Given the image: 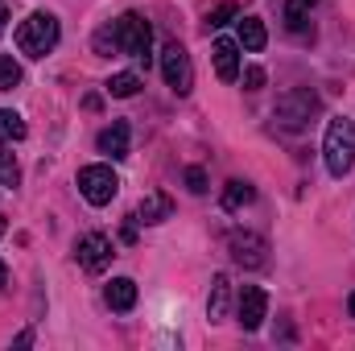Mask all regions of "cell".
I'll use <instances>...</instances> for the list:
<instances>
[{
	"mask_svg": "<svg viewBox=\"0 0 355 351\" xmlns=\"http://www.w3.org/2000/svg\"><path fill=\"white\" fill-rule=\"evenodd\" d=\"M248 54H261L265 50V42H268V33H265V21L261 17H244L240 21V37H236Z\"/></svg>",
	"mask_w": 355,
	"mask_h": 351,
	"instance_id": "obj_14",
	"label": "cell"
},
{
	"mask_svg": "<svg viewBox=\"0 0 355 351\" xmlns=\"http://www.w3.org/2000/svg\"><path fill=\"white\" fill-rule=\"evenodd\" d=\"M170 211H174V203H170L166 194H149V198L137 207V223H162V219H170Z\"/></svg>",
	"mask_w": 355,
	"mask_h": 351,
	"instance_id": "obj_15",
	"label": "cell"
},
{
	"mask_svg": "<svg viewBox=\"0 0 355 351\" xmlns=\"http://www.w3.org/2000/svg\"><path fill=\"white\" fill-rule=\"evenodd\" d=\"M186 190H190V194H207V174H202L198 166L186 170Z\"/></svg>",
	"mask_w": 355,
	"mask_h": 351,
	"instance_id": "obj_22",
	"label": "cell"
},
{
	"mask_svg": "<svg viewBox=\"0 0 355 351\" xmlns=\"http://www.w3.org/2000/svg\"><path fill=\"white\" fill-rule=\"evenodd\" d=\"M4 21H8V4L0 0V33H4Z\"/></svg>",
	"mask_w": 355,
	"mask_h": 351,
	"instance_id": "obj_25",
	"label": "cell"
},
{
	"mask_svg": "<svg viewBox=\"0 0 355 351\" xmlns=\"http://www.w3.org/2000/svg\"><path fill=\"white\" fill-rule=\"evenodd\" d=\"M227 306H232V281H227V273H215L211 298H207V318L211 323H223L227 318Z\"/></svg>",
	"mask_w": 355,
	"mask_h": 351,
	"instance_id": "obj_13",
	"label": "cell"
},
{
	"mask_svg": "<svg viewBox=\"0 0 355 351\" xmlns=\"http://www.w3.org/2000/svg\"><path fill=\"white\" fill-rule=\"evenodd\" d=\"M252 198H257L252 182H240V178H232V182L223 186V211H240V207H248Z\"/></svg>",
	"mask_w": 355,
	"mask_h": 351,
	"instance_id": "obj_16",
	"label": "cell"
},
{
	"mask_svg": "<svg viewBox=\"0 0 355 351\" xmlns=\"http://www.w3.org/2000/svg\"><path fill=\"white\" fill-rule=\"evenodd\" d=\"M4 285H8V264L0 261V289H4Z\"/></svg>",
	"mask_w": 355,
	"mask_h": 351,
	"instance_id": "obj_26",
	"label": "cell"
},
{
	"mask_svg": "<svg viewBox=\"0 0 355 351\" xmlns=\"http://www.w3.org/2000/svg\"><path fill=\"white\" fill-rule=\"evenodd\" d=\"M128 141H132L128 124H124V120H112V124H107V128H103V132L95 137V149L120 162V157H128Z\"/></svg>",
	"mask_w": 355,
	"mask_h": 351,
	"instance_id": "obj_11",
	"label": "cell"
},
{
	"mask_svg": "<svg viewBox=\"0 0 355 351\" xmlns=\"http://www.w3.org/2000/svg\"><path fill=\"white\" fill-rule=\"evenodd\" d=\"M75 257H79V264H83L87 273H103V268L112 264V257H116V248H112V240H107L103 232H87V236H79Z\"/></svg>",
	"mask_w": 355,
	"mask_h": 351,
	"instance_id": "obj_8",
	"label": "cell"
},
{
	"mask_svg": "<svg viewBox=\"0 0 355 351\" xmlns=\"http://www.w3.org/2000/svg\"><path fill=\"white\" fill-rule=\"evenodd\" d=\"M162 75H166V87L174 95H190L194 91V67H190V54L182 42H166L162 46Z\"/></svg>",
	"mask_w": 355,
	"mask_h": 351,
	"instance_id": "obj_5",
	"label": "cell"
},
{
	"mask_svg": "<svg viewBox=\"0 0 355 351\" xmlns=\"http://www.w3.org/2000/svg\"><path fill=\"white\" fill-rule=\"evenodd\" d=\"M112 33H116V50H120V54L149 62V54H153V29H149V21H145L141 12L116 17V21H112Z\"/></svg>",
	"mask_w": 355,
	"mask_h": 351,
	"instance_id": "obj_3",
	"label": "cell"
},
{
	"mask_svg": "<svg viewBox=\"0 0 355 351\" xmlns=\"http://www.w3.org/2000/svg\"><path fill=\"white\" fill-rule=\"evenodd\" d=\"M265 87V71H261V67H248V71H244V91H261Z\"/></svg>",
	"mask_w": 355,
	"mask_h": 351,
	"instance_id": "obj_23",
	"label": "cell"
},
{
	"mask_svg": "<svg viewBox=\"0 0 355 351\" xmlns=\"http://www.w3.org/2000/svg\"><path fill=\"white\" fill-rule=\"evenodd\" d=\"M0 236H4V211H0Z\"/></svg>",
	"mask_w": 355,
	"mask_h": 351,
	"instance_id": "obj_28",
	"label": "cell"
},
{
	"mask_svg": "<svg viewBox=\"0 0 355 351\" xmlns=\"http://www.w3.org/2000/svg\"><path fill=\"white\" fill-rule=\"evenodd\" d=\"M236 12H240V8H236V4H219V8H215V12H211V17H207V21H211V25H227V21H232V17H236Z\"/></svg>",
	"mask_w": 355,
	"mask_h": 351,
	"instance_id": "obj_24",
	"label": "cell"
},
{
	"mask_svg": "<svg viewBox=\"0 0 355 351\" xmlns=\"http://www.w3.org/2000/svg\"><path fill=\"white\" fill-rule=\"evenodd\" d=\"M12 37H17V50H21L25 58H46V54H54V46H58L62 25H58L54 12H29V17L17 25Z\"/></svg>",
	"mask_w": 355,
	"mask_h": 351,
	"instance_id": "obj_2",
	"label": "cell"
},
{
	"mask_svg": "<svg viewBox=\"0 0 355 351\" xmlns=\"http://www.w3.org/2000/svg\"><path fill=\"white\" fill-rule=\"evenodd\" d=\"M137 91H141V79L132 71H120V75L107 79V95H116V99H132Z\"/></svg>",
	"mask_w": 355,
	"mask_h": 351,
	"instance_id": "obj_18",
	"label": "cell"
},
{
	"mask_svg": "<svg viewBox=\"0 0 355 351\" xmlns=\"http://www.w3.org/2000/svg\"><path fill=\"white\" fill-rule=\"evenodd\" d=\"M318 0H285V25L293 29V33H302L306 29V12L314 8Z\"/></svg>",
	"mask_w": 355,
	"mask_h": 351,
	"instance_id": "obj_19",
	"label": "cell"
},
{
	"mask_svg": "<svg viewBox=\"0 0 355 351\" xmlns=\"http://www.w3.org/2000/svg\"><path fill=\"white\" fill-rule=\"evenodd\" d=\"M103 298H107V306H112L116 314H128V310L137 306V281H132V277H112L107 289H103Z\"/></svg>",
	"mask_w": 355,
	"mask_h": 351,
	"instance_id": "obj_12",
	"label": "cell"
},
{
	"mask_svg": "<svg viewBox=\"0 0 355 351\" xmlns=\"http://www.w3.org/2000/svg\"><path fill=\"white\" fill-rule=\"evenodd\" d=\"M347 310H352V318H355V293H352V298H347Z\"/></svg>",
	"mask_w": 355,
	"mask_h": 351,
	"instance_id": "obj_27",
	"label": "cell"
},
{
	"mask_svg": "<svg viewBox=\"0 0 355 351\" xmlns=\"http://www.w3.org/2000/svg\"><path fill=\"white\" fill-rule=\"evenodd\" d=\"M21 87V62L12 54H0V91Z\"/></svg>",
	"mask_w": 355,
	"mask_h": 351,
	"instance_id": "obj_20",
	"label": "cell"
},
{
	"mask_svg": "<svg viewBox=\"0 0 355 351\" xmlns=\"http://www.w3.org/2000/svg\"><path fill=\"white\" fill-rule=\"evenodd\" d=\"M236 314H240L244 331H261V323H265V314H268V293L261 285H244L240 298H236Z\"/></svg>",
	"mask_w": 355,
	"mask_h": 351,
	"instance_id": "obj_9",
	"label": "cell"
},
{
	"mask_svg": "<svg viewBox=\"0 0 355 351\" xmlns=\"http://www.w3.org/2000/svg\"><path fill=\"white\" fill-rule=\"evenodd\" d=\"M0 182L4 186H21V166H17V157L8 149H0Z\"/></svg>",
	"mask_w": 355,
	"mask_h": 351,
	"instance_id": "obj_21",
	"label": "cell"
},
{
	"mask_svg": "<svg viewBox=\"0 0 355 351\" xmlns=\"http://www.w3.org/2000/svg\"><path fill=\"white\" fill-rule=\"evenodd\" d=\"M211 58H215V75H219L223 83H236V79H240V42L219 37V42L211 46Z\"/></svg>",
	"mask_w": 355,
	"mask_h": 351,
	"instance_id": "obj_10",
	"label": "cell"
},
{
	"mask_svg": "<svg viewBox=\"0 0 355 351\" xmlns=\"http://www.w3.org/2000/svg\"><path fill=\"white\" fill-rule=\"evenodd\" d=\"M227 248H232V261L244 264V268H265L268 264V244H265V236H257V232H232Z\"/></svg>",
	"mask_w": 355,
	"mask_h": 351,
	"instance_id": "obj_7",
	"label": "cell"
},
{
	"mask_svg": "<svg viewBox=\"0 0 355 351\" xmlns=\"http://www.w3.org/2000/svg\"><path fill=\"white\" fill-rule=\"evenodd\" d=\"M322 162H327V174L331 178H347L355 170V120L335 116V120L327 124V137H322Z\"/></svg>",
	"mask_w": 355,
	"mask_h": 351,
	"instance_id": "obj_1",
	"label": "cell"
},
{
	"mask_svg": "<svg viewBox=\"0 0 355 351\" xmlns=\"http://www.w3.org/2000/svg\"><path fill=\"white\" fill-rule=\"evenodd\" d=\"M120 190V178L112 174V166H83L79 170V194L91 207H107Z\"/></svg>",
	"mask_w": 355,
	"mask_h": 351,
	"instance_id": "obj_6",
	"label": "cell"
},
{
	"mask_svg": "<svg viewBox=\"0 0 355 351\" xmlns=\"http://www.w3.org/2000/svg\"><path fill=\"white\" fill-rule=\"evenodd\" d=\"M12 141H25V120L12 108H0V145H12Z\"/></svg>",
	"mask_w": 355,
	"mask_h": 351,
	"instance_id": "obj_17",
	"label": "cell"
},
{
	"mask_svg": "<svg viewBox=\"0 0 355 351\" xmlns=\"http://www.w3.org/2000/svg\"><path fill=\"white\" fill-rule=\"evenodd\" d=\"M314 112H318V95H314L310 87L285 91V95L277 99V108H272V116H277V124H285L289 132H297V128H306Z\"/></svg>",
	"mask_w": 355,
	"mask_h": 351,
	"instance_id": "obj_4",
	"label": "cell"
}]
</instances>
